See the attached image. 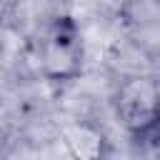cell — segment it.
<instances>
[{
	"label": "cell",
	"instance_id": "1",
	"mask_svg": "<svg viewBox=\"0 0 160 160\" xmlns=\"http://www.w3.org/2000/svg\"><path fill=\"white\" fill-rule=\"evenodd\" d=\"M115 115L138 142H160V82L150 75H132L115 92Z\"/></svg>",
	"mask_w": 160,
	"mask_h": 160
},
{
	"label": "cell",
	"instance_id": "2",
	"mask_svg": "<svg viewBox=\"0 0 160 160\" xmlns=\"http://www.w3.org/2000/svg\"><path fill=\"white\" fill-rule=\"evenodd\" d=\"M35 60L42 78L52 82H68L82 72V40L80 28L70 15L55 18L35 42Z\"/></svg>",
	"mask_w": 160,
	"mask_h": 160
},
{
	"label": "cell",
	"instance_id": "3",
	"mask_svg": "<svg viewBox=\"0 0 160 160\" xmlns=\"http://www.w3.org/2000/svg\"><path fill=\"white\" fill-rule=\"evenodd\" d=\"M60 142L72 160H105L108 138L88 120H68L60 128Z\"/></svg>",
	"mask_w": 160,
	"mask_h": 160
},
{
	"label": "cell",
	"instance_id": "4",
	"mask_svg": "<svg viewBox=\"0 0 160 160\" xmlns=\"http://www.w3.org/2000/svg\"><path fill=\"white\" fill-rule=\"evenodd\" d=\"M8 20V0H0V28L5 25Z\"/></svg>",
	"mask_w": 160,
	"mask_h": 160
}]
</instances>
